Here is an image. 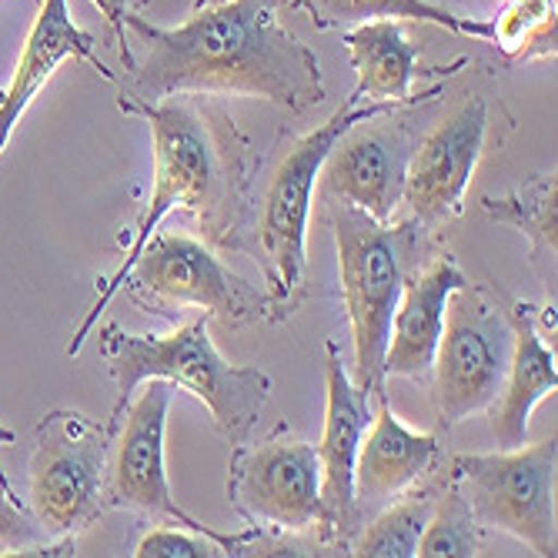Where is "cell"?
I'll list each match as a JSON object with an SVG mask.
<instances>
[{
	"label": "cell",
	"instance_id": "cell-1",
	"mask_svg": "<svg viewBox=\"0 0 558 558\" xmlns=\"http://www.w3.org/2000/svg\"><path fill=\"white\" fill-rule=\"evenodd\" d=\"M118 108L150 124V137H155V187H150V201L131 231L128 258L108 281H100L90 312L84 315L68 344V354H77L84 348L90 328L97 325V315L121 291L124 275L168 215H191L205 231V238L218 247L258 255V218L255 197H251L258 158L247 137L238 131L234 118L225 108L201 100V94H174L155 100V105L121 97Z\"/></svg>",
	"mask_w": 558,
	"mask_h": 558
},
{
	"label": "cell",
	"instance_id": "cell-2",
	"mask_svg": "<svg viewBox=\"0 0 558 558\" xmlns=\"http://www.w3.org/2000/svg\"><path fill=\"white\" fill-rule=\"evenodd\" d=\"M124 27L147 44L144 68H134L131 100L174 94H241L304 114L325 100V77L315 50L278 21L275 0H218L178 27L147 24L128 11Z\"/></svg>",
	"mask_w": 558,
	"mask_h": 558
},
{
	"label": "cell",
	"instance_id": "cell-3",
	"mask_svg": "<svg viewBox=\"0 0 558 558\" xmlns=\"http://www.w3.org/2000/svg\"><path fill=\"white\" fill-rule=\"evenodd\" d=\"M97 348L118 385L108 425L111 438L121 428L128 401L150 378H165L197 401H205L215 428L231 445L251 441L271 398L268 372L231 365L221 359V351L208 335V315H197L171 335H131L121 325H105L97 331Z\"/></svg>",
	"mask_w": 558,
	"mask_h": 558
},
{
	"label": "cell",
	"instance_id": "cell-4",
	"mask_svg": "<svg viewBox=\"0 0 558 558\" xmlns=\"http://www.w3.org/2000/svg\"><path fill=\"white\" fill-rule=\"evenodd\" d=\"M328 221L338 247L341 298L354 335V388L385 401V348L401 288L428 265L435 231L409 221H375L328 197Z\"/></svg>",
	"mask_w": 558,
	"mask_h": 558
},
{
	"label": "cell",
	"instance_id": "cell-5",
	"mask_svg": "<svg viewBox=\"0 0 558 558\" xmlns=\"http://www.w3.org/2000/svg\"><path fill=\"white\" fill-rule=\"evenodd\" d=\"M395 111H401V105H372V100H362L351 90L341 111H335L312 134H304L268 181L255 234L262 268L268 278V294L275 304V325L288 322L308 301V218L325 158L351 124L388 118Z\"/></svg>",
	"mask_w": 558,
	"mask_h": 558
},
{
	"label": "cell",
	"instance_id": "cell-6",
	"mask_svg": "<svg viewBox=\"0 0 558 558\" xmlns=\"http://www.w3.org/2000/svg\"><path fill=\"white\" fill-rule=\"evenodd\" d=\"M134 304L161 318H178L184 308L218 318L225 328L275 325L268 288L234 275L205 241L174 231H155L121 284Z\"/></svg>",
	"mask_w": 558,
	"mask_h": 558
},
{
	"label": "cell",
	"instance_id": "cell-7",
	"mask_svg": "<svg viewBox=\"0 0 558 558\" xmlns=\"http://www.w3.org/2000/svg\"><path fill=\"white\" fill-rule=\"evenodd\" d=\"M512 348L509 294L472 281L451 291L432 362L435 412L445 428L492 409L509 375Z\"/></svg>",
	"mask_w": 558,
	"mask_h": 558
},
{
	"label": "cell",
	"instance_id": "cell-8",
	"mask_svg": "<svg viewBox=\"0 0 558 558\" xmlns=\"http://www.w3.org/2000/svg\"><path fill=\"white\" fill-rule=\"evenodd\" d=\"M174 385L165 378L144 381V391L128 401L121 428L114 435V462L108 465V485L105 498L114 509H128L141 519H150L155 525H178L197 535L215 538L228 555H241L251 542L258 538V529L225 535L201 519H194L187 509H181L165 465V428H168V409H171Z\"/></svg>",
	"mask_w": 558,
	"mask_h": 558
},
{
	"label": "cell",
	"instance_id": "cell-9",
	"mask_svg": "<svg viewBox=\"0 0 558 558\" xmlns=\"http://www.w3.org/2000/svg\"><path fill=\"white\" fill-rule=\"evenodd\" d=\"M555 435L538 445L498 448L492 454H459L451 459V482L472 505L482 529L509 532L535 555L551 558L555 542Z\"/></svg>",
	"mask_w": 558,
	"mask_h": 558
},
{
	"label": "cell",
	"instance_id": "cell-10",
	"mask_svg": "<svg viewBox=\"0 0 558 558\" xmlns=\"http://www.w3.org/2000/svg\"><path fill=\"white\" fill-rule=\"evenodd\" d=\"M111 432L81 412L58 409L34 432L31 505L50 538H68L100 515L108 485Z\"/></svg>",
	"mask_w": 558,
	"mask_h": 558
},
{
	"label": "cell",
	"instance_id": "cell-11",
	"mask_svg": "<svg viewBox=\"0 0 558 558\" xmlns=\"http://www.w3.org/2000/svg\"><path fill=\"white\" fill-rule=\"evenodd\" d=\"M228 495L241 519L255 529L304 532L322 529V462L318 445L284 441L234 445Z\"/></svg>",
	"mask_w": 558,
	"mask_h": 558
},
{
	"label": "cell",
	"instance_id": "cell-12",
	"mask_svg": "<svg viewBox=\"0 0 558 558\" xmlns=\"http://www.w3.org/2000/svg\"><path fill=\"white\" fill-rule=\"evenodd\" d=\"M488 137V105L469 97L448 121H441L415 150L404 174L401 205L428 231L445 228L465 208V191L482 161Z\"/></svg>",
	"mask_w": 558,
	"mask_h": 558
},
{
	"label": "cell",
	"instance_id": "cell-13",
	"mask_svg": "<svg viewBox=\"0 0 558 558\" xmlns=\"http://www.w3.org/2000/svg\"><path fill=\"white\" fill-rule=\"evenodd\" d=\"M381 118L351 124L331 155L325 158L322 181L328 197L341 201L348 208H359L375 221H391L401 194H404V174L412 161V131L391 124H378Z\"/></svg>",
	"mask_w": 558,
	"mask_h": 558
},
{
	"label": "cell",
	"instance_id": "cell-14",
	"mask_svg": "<svg viewBox=\"0 0 558 558\" xmlns=\"http://www.w3.org/2000/svg\"><path fill=\"white\" fill-rule=\"evenodd\" d=\"M325 432L318 441L325 519L318 532L325 535V542H338L341 548H348L354 532L365 522L359 512V501H354V462H359V445L372 422V398L354 388L331 338L325 341Z\"/></svg>",
	"mask_w": 558,
	"mask_h": 558
},
{
	"label": "cell",
	"instance_id": "cell-15",
	"mask_svg": "<svg viewBox=\"0 0 558 558\" xmlns=\"http://www.w3.org/2000/svg\"><path fill=\"white\" fill-rule=\"evenodd\" d=\"M459 262L451 255H441L418 268L401 288L398 308L391 315L388 328V348H385V378H412L428 381L435 348L445 328V308L451 291L465 284Z\"/></svg>",
	"mask_w": 558,
	"mask_h": 558
},
{
	"label": "cell",
	"instance_id": "cell-16",
	"mask_svg": "<svg viewBox=\"0 0 558 558\" xmlns=\"http://www.w3.org/2000/svg\"><path fill=\"white\" fill-rule=\"evenodd\" d=\"M71 58L87 61L105 77H111L105 61L97 58L94 37L71 21L68 0H40V11H37L34 27H31L27 40H24L17 71H14L11 84L0 90V150L8 147L17 121L31 108V100L40 94V87L50 81V74H54Z\"/></svg>",
	"mask_w": 558,
	"mask_h": 558
},
{
	"label": "cell",
	"instance_id": "cell-17",
	"mask_svg": "<svg viewBox=\"0 0 558 558\" xmlns=\"http://www.w3.org/2000/svg\"><path fill=\"white\" fill-rule=\"evenodd\" d=\"M438 435L404 428L385 401H378V415L368 422L359 462H354V501L362 519L381 512L391 498L412 488L438 459Z\"/></svg>",
	"mask_w": 558,
	"mask_h": 558
},
{
	"label": "cell",
	"instance_id": "cell-18",
	"mask_svg": "<svg viewBox=\"0 0 558 558\" xmlns=\"http://www.w3.org/2000/svg\"><path fill=\"white\" fill-rule=\"evenodd\" d=\"M509 318H512V365L505 375V385L498 398L492 401V435L498 448H522L529 438V418L535 404L558 388V372H555V351L542 341L538 328V308L529 301L509 298Z\"/></svg>",
	"mask_w": 558,
	"mask_h": 558
},
{
	"label": "cell",
	"instance_id": "cell-19",
	"mask_svg": "<svg viewBox=\"0 0 558 558\" xmlns=\"http://www.w3.org/2000/svg\"><path fill=\"white\" fill-rule=\"evenodd\" d=\"M351 68H354V94L372 105H401L415 108L418 100L412 94L415 81V61H418V44L404 37L398 21H368L354 24L344 34Z\"/></svg>",
	"mask_w": 558,
	"mask_h": 558
},
{
	"label": "cell",
	"instance_id": "cell-20",
	"mask_svg": "<svg viewBox=\"0 0 558 558\" xmlns=\"http://www.w3.org/2000/svg\"><path fill=\"white\" fill-rule=\"evenodd\" d=\"M482 211L495 225H509L532 244V262L542 284L555 294V255H558V178L532 174L522 178L509 194H485Z\"/></svg>",
	"mask_w": 558,
	"mask_h": 558
},
{
	"label": "cell",
	"instance_id": "cell-21",
	"mask_svg": "<svg viewBox=\"0 0 558 558\" xmlns=\"http://www.w3.org/2000/svg\"><path fill=\"white\" fill-rule=\"evenodd\" d=\"M298 4L325 31L354 27V24H368V21H418V24H435V27L465 34V37L492 40L488 21L454 17L451 11L435 8L428 0H298Z\"/></svg>",
	"mask_w": 558,
	"mask_h": 558
},
{
	"label": "cell",
	"instance_id": "cell-22",
	"mask_svg": "<svg viewBox=\"0 0 558 558\" xmlns=\"http://www.w3.org/2000/svg\"><path fill=\"white\" fill-rule=\"evenodd\" d=\"M435 509V495H418L401 505H385L375 519L354 532L351 538V555L362 558H415L422 532L432 519Z\"/></svg>",
	"mask_w": 558,
	"mask_h": 558
},
{
	"label": "cell",
	"instance_id": "cell-23",
	"mask_svg": "<svg viewBox=\"0 0 558 558\" xmlns=\"http://www.w3.org/2000/svg\"><path fill=\"white\" fill-rule=\"evenodd\" d=\"M492 24V44L509 61L555 58V0H505Z\"/></svg>",
	"mask_w": 558,
	"mask_h": 558
},
{
	"label": "cell",
	"instance_id": "cell-24",
	"mask_svg": "<svg viewBox=\"0 0 558 558\" xmlns=\"http://www.w3.org/2000/svg\"><path fill=\"white\" fill-rule=\"evenodd\" d=\"M482 545V525L472 512V505L465 498V492L448 478V488L441 498H435L432 519L422 532L418 542V555L422 558H438V555H478Z\"/></svg>",
	"mask_w": 558,
	"mask_h": 558
},
{
	"label": "cell",
	"instance_id": "cell-25",
	"mask_svg": "<svg viewBox=\"0 0 558 558\" xmlns=\"http://www.w3.org/2000/svg\"><path fill=\"white\" fill-rule=\"evenodd\" d=\"M137 558H215V555H228L215 538L197 535L187 529H158L141 538Z\"/></svg>",
	"mask_w": 558,
	"mask_h": 558
},
{
	"label": "cell",
	"instance_id": "cell-26",
	"mask_svg": "<svg viewBox=\"0 0 558 558\" xmlns=\"http://www.w3.org/2000/svg\"><path fill=\"white\" fill-rule=\"evenodd\" d=\"M44 542V529H37L27 519V509L17 501H11L4 492H0V545L14 548L17 555H24L27 548Z\"/></svg>",
	"mask_w": 558,
	"mask_h": 558
},
{
	"label": "cell",
	"instance_id": "cell-27",
	"mask_svg": "<svg viewBox=\"0 0 558 558\" xmlns=\"http://www.w3.org/2000/svg\"><path fill=\"white\" fill-rule=\"evenodd\" d=\"M94 4L100 8V14L108 17V24H111L114 37H118V44H121L124 68H128V71H134V68H137V64H134V54H131V47L124 44V14H128V11H134L137 4H144V0H94Z\"/></svg>",
	"mask_w": 558,
	"mask_h": 558
},
{
	"label": "cell",
	"instance_id": "cell-28",
	"mask_svg": "<svg viewBox=\"0 0 558 558\" xmlns=\"http://www.w3.org/2000/svg\"><path fill=\"white\" fill-rule=\"evenodd\" d=\"M14 441V432L11 428H4V425H0V445H11ZM0 492H4L11 501H17V505H24L21 498H17V492H14V485H11V478L4 475V469H0Z\"/></svg>",
	"mask_w": 558,
	"mask_h": 558
}]
</instances>
